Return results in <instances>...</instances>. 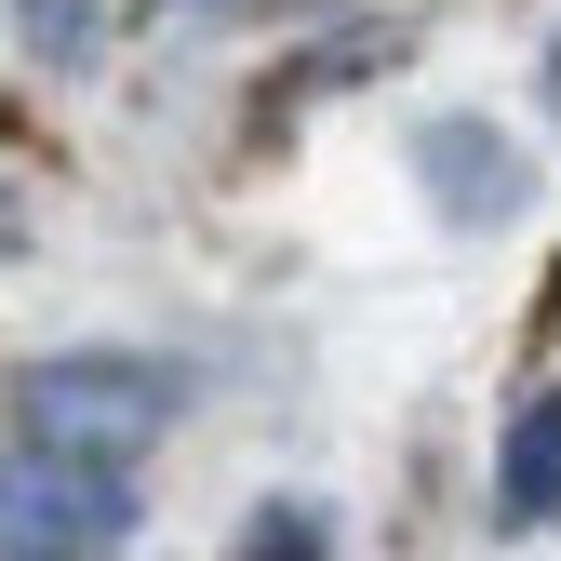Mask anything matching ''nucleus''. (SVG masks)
Returning a JSON list of instances; mask_svg holds the SVG:
<instances>
[{"label": "nucleus", "instance_id": "nucleus-5", "mask_svg": "<svg viewBox=\"0 0 561 561\" xmlns=\"http://www.w3.org/2000/svg\"><path fill=\"white\" fill-rule=\"evenodd\" d=\"M27 54L41 67H94V0H27Z\"/></svg>", "mask_w": 561, "mask_h": 561}, {"label": "nucleus", "instance_id": "nucleus-3", "mask_svg": "<svg viewBox=\"0 0 561 561\" xmlns=\"http://www.w3.org/2000/svg\"><path fill=\"white\" fill-rule=\"evenodd\" d=\"M414 174L442 187L455 228H495L508 201H522V148H508L495 121H428V134H414Z\"/></svg>", "mask_w": 561, "mask_h": 561}, {"label": "nucleus", "instance_id": "nucleus-2", "mask_svg": "<svg viewBox=\"0 0 561 561\" xmlns=\"http://www.w3.org/2000/svg\"><path fill=\"white\" fill-rule=\"evenodd\" d=\"M134 535V468L107 455H54V442H14V561H107Z\"/></svg>", "mask_w": 561, "mask_h": 561}, {"label": "nucleus", "instance_id": "nucleus-6", "mask_svg": "<svg viewBox=\"0 0 561 561\" xmlns=\"http://www.w3.org/2000/svg\"><path fill=\"white\" fill-rule=\"evenodd\" d=\"M254 561H334L321 548V508H254Z\"/></svg>", "mask_w": 561, "mask_h": 561}, {"label": "nucleus", "instance_id": "nucleus-4", "mask_svg": "<svg viewBox=\"0 0 561 561\" xmlns=\"http://www.w3.org/2000/svg\"><path fill=\"white\" fill-rule=\"evenodd\" d=\"M495 495H508V522H561V388L522 401V428L495 455Z\"/></svg>", "mask_w": 561, "mask_h": 561}, {"label": "nucleus", "instance_id": "nucleus-7", "mask_svg": "<svg viewBox=\"0 0 561 561\" xmlns=\"http://www.w3.org/2000/svg\"><path fill=\"white\" fill-rule=\"evenodd\" d=\"M548 107H561V41H548Z\"/></svg>", "mask_w": 561, "mask_h": 561}, {"label": "nucleus", "instance_id": "nucleus-1", "mask_svg": "<svg viewBox=\"0 0 561 561\" xmlns=\"http://www.w3.org/2000/svg\"><path fill=\"white\" fill-rule=\"evenodd\" d=\"M174 362L148 347H67V362H27L14 375V442H54V455H107L134 468V442L174 428Z\"/></svg>", "mask_w": 561, "mask_h": 561}]
</instances>
